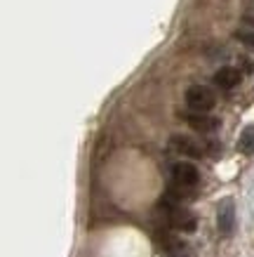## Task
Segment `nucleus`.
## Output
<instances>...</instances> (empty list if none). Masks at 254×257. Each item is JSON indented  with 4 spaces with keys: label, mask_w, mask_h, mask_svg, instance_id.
Returning a JSON list of instances; mask_svg holds the SVG:
<instances>
[{
    "label": "nucleus",
    "mask_w": 254,
    "mask_h": 257,
    "mask_svg": "<svg viewBox=\"0 0 254 257\" xmlns=\"http://www.w3.org/2000/svg\"><path fill=\"white\" fill-rule=\"evenodd\" d=\"M247 22H249V24H254V15H247Z\"/></svg>",
    "instance_id": "10"
},
{
    "label": "nucleus",
    "mask_w": 254,
    "mask_h": 257,
    "mask_svg": "<svg viewBox=\"0 0 254 257\" xmlns=\"http://www.w3.org/2000/svg\"><path fill=\"white\" fill-rule=\"evenodd\" d=\"M167 219L179 231H193L195 229V217L188 210H184L181 205H167Z\"/></svg>",
    "instance_id": "4"
},
{
    "label": "nucleus",
    "mask_w": 254,
    "mask_h": 257,
    "mask_svg": "<svg viewBox=\"0 0 254 257\" xmlns=\"http://www.w3.org/2000/svg\"><path fill=\"white\" fill-rule=\"evenodd\" d=\"M240 80H242V76H240V71L233 69V66H221V69L214 73V83L221 87V90H233Z\"/></svg>",
    "instance_id": "7"
},
{
    "label": "nucleus",
    "mask_w": 254,
    "mask_h": 257,
    "mask_svg": "<svg viewBox=\"0 0 254 257\" xmlns=\"http://www.w3.org/2000/svg\"><path fill=\"white\" fill-rule=\"evenodd\" d=\"M172 179H174V184L181 189H191L195 187L198 182H200V172L193 163H174L172 165Z\"/></svg>",
    "instance_id": "2"
},
{
    "label": "nucleus",
    "mask_w": 254,
    "mask_h": 257,
    "mask_svg": "<svg viewBox=\"0 0 254 257\" xmlns=\"http://www.w3.org/2000/svg\"><path fill=\"white\" fill-rule=\"evenodd\" d=\"M169 147L174 149L177 154H181V156H188V158H200L202 154H205V149H202L195 140L186 137V135H174V137L169 140Z\"/></svg>",
    "instance_id": "5"
},
{
    "label": "nucleus",
    "mask_w": 254,
    "mask_h": 257,
    "mask_svg": "<svg viewBox=\"0 0 254 257\" xmlns=\"http://www.w3.org/2000/svg\"><path fill=\"white\" fill-rule=\"evenodd\" d=\"M186 104L193 113H207L214 109L216 97L207 85H191L186 90Z\"/></svg>",
    "instance_id": "1"
},
{
    "label": "nucleus",
    "mask_w": 254,
    "mask_h": 257,
    "mask_svg": "<svg viewBox=\"0 0 254 257\" xmlns=\"http://www.w3.org/2000/svg\"><path fill=\"white\" fill-rule=\"evenodd\" d=\"M238 149L242 154H254V125H247L245 130L240 133Z\"/></svg>",
    "instance_id": "8"
},
{
    "label": "nucleus",
    "mask_w": 254,
    "mask_h": 257,
    "mask_svg": "<svg viewBox=\"0 0 254 257\" xmlns=\"http://www.w3.org/2000/svg\"><path fill=\"white\" fill-rule=\"evenodd\" d=\"M216 229L223 236H231L235 229V205L231 198H223L216 208Z\"/></svg>",
    "instance_id": "3"
},
{
    "label": "nucleus",
    "mask_w": 254,
    "mask_h": 257,
    "mask_svg": "<svg viewBox=\"0 0 254 257\" xmlns=\"http://www.w3.org/2000/svg\"><path fill=\"white\" fill-rule=\"evenodd\" d=\"M235 38L242 40L247 47H252L254 50V31L252 29H240V31H235Z\"/></svg>",
    "instance_id": "9"
},
{
    "label": "nucleus",
    "mask_w": 254,
    "mask_h": 257,
    "mask_svg": "<svg viewBox=\"0 0 254 257\" xmlns=\"http://www.w3.org/2000/svg\"><path fill=\"white\" fill-rule=\"evenodd\" d=\"M186 123L191 125L195 133H200V135L214 133L216 127H219V120L212 118V116H207V113H188V116H186Z\"/></svg>",
    "instance_id": "6"
}]
</instances>
